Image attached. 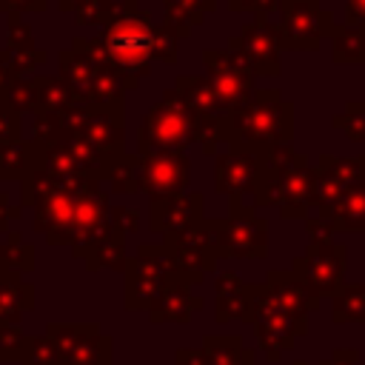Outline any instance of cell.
Instances as JSON below:
<instances>
[{"label":"cell","mask_w":365,"mask_h":365,"mask_svg":"<svg viewBox=\"0 0 365 365\" xmlns=\"http://www.w3.org/2000/svg\"><path fill=\"white\" fill-rule=\"evenodd\" d=\"M108 51L123 66H140L151 51V34L140 23L123 20L120 26H114L108 31Z\"/></svg>","instance_id":"1"},{"label":"cell","mask_w":365,"mask_h":365,"mask_svg":"<svg viewBox=\"0 0 365 365\" xmlns=\"http://www.w3.org/2000/svg\"><path fill=\"white\" fill-rule=\"evenodd\" d=\"M26 348H29V339L17 328L0 325V362H6V359H23L26 356Z\"/></svg>","instance_id":"2"}]
</instances>
